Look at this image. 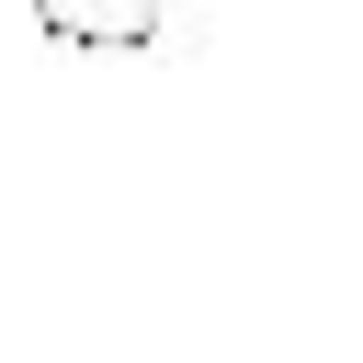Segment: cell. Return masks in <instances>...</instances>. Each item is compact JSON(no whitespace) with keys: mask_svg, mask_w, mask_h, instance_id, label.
I'll list each match as a JSON object with an SVG mask.
<instances>
[{"mask_svg":"<svg viewBox=\"0 0 363 363\" xmlns=\"http://www.w3.org/2000/svg\"><path fill=\"white\" fill-rule=\"evenodd\" d=\"M159 11H170V0H34V23H45L57 45H79V57H136V45L159 34Z\"/></svg>","mask_w":363,"mask_h":363,"instance_id":"cell-1","label":"cell"}]
</instances>
